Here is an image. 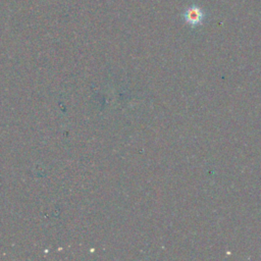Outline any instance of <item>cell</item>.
<instances>
[{
    "instance_id": "1",
    "label": "cell",
    "mask_w": 261,
    "mask_h": 261,
    "mask_svg": "<svg viewBox=\"0 0 261 261\" xmlns=\"http://www.w3.org/2000/svg\"><path fill=\"white\" fill-rule=\"evenodd\" d=\"M204 18H205L204 12H202L201 8H199L197 6L189 8L184 14V18H185L186 22L193 26V27L200 24L203 22Z\"/></svg>"
}]
</instances>
